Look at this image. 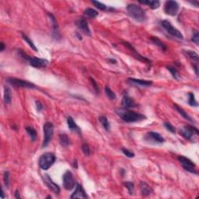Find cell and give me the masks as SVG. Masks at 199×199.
<instances>
[{"label": "cell", "mask_w": 199, "mask_h": 199, "mask_svg": "<svg viewBox=\"0 0 199 199\" xmlns=\"http://www.w3.org/2000/svg\"><path fill=\"white\" fill-rule=\"evenodd\" d=\"M116 113L127 123H133V122H138L146 119V117L141 113L132 111L127 108H117L115 110Z\"/></svg>", "instance_id": "obj_1"}, {"label": "cell", "mask_w": 199, "mask_h": 199, "mask_svg": "<svg viewBox=\"0 0 199 199\" xmlns=\"http://www.w3.org/2000/svg\"><path fill=\"white\" fill-rule=\"evenodd\" d=\"M127 12L129 17L137 22H144L146 20V13L143 9L135 3H131L127 6Z\"/></svg>", "instance_id": "obj_2"}, {"label": "cell", "mask_w": 199, "mask_h": 199, "mask_svg": "<svg viewBox=\"0 0 199 199\" xmlns=\"http://www.w3.org/2000/svg\"><path fill=\"white\" fill-rule=\"evenodd\" d=\"M18 52L22 58H23V59L26 60V61L29 62V64L31 66H33V67L40 69V68H45L48 66V61H47L46 59L29 56L28 54H26L24 51H22L21 49H19Z\"/></svg>", "instance_id": "obj_3"}, {"label": "cell", "mask_w": 199, "mask_h": 199, "mask_svg": "<svg viewBox=\"0 0 199 199\" xmlns=\"http://www.w3.org/2000/svg\"><path fill=\"white\" fill-rule=\"evenodd\" d=\"M55 160V155L51 152H48V153H45L43 155H41V157L39 158V160H38V165L41 169L47 170L54 164Z\"/></svg>", "instance_id": "obj_4"}, {"label": "cell", "mask_w": 199, "mask_h": 199, "mask_svg": "<svg viewBox=\"0 0 199 199\" xmlns=\"http://www.w3.org/2000/svg\"><path fill=\"white\" fill-rule=\"evenodd\" d=\"M6 82L15 88H26V89H36L37 86L32 82L17 78H8Z\"/></svg>", "instance_id": "obj_5"}, {"label": "cell", "mask_w": 199, "mask_h": 199, "mask_svg": "<svg viewBox=\"0 0 199 199\" xmlns=\"http://www.w3.org/2000/svg\"><path fill=\"white\" fill-rule=\"evenodd\" d=\"M43 130L45 136H44V141L42 147L45 148V147L48 146V144H49L50 141H51V140L52 139L53 135H54V125H53V124L51 123V122L47 121L46 123L44 125Z\"/></svg>", "instance_id": "obj_6"}, {"label": "cell", "mask_w": 199, "mask_h": 199, "mask_svg": "<svg viewBox=\"0 0 199 199\" xmlns=\"http://www.w3.org/2000/svg\"><path fill=\"white\" fill-rule=\"evenodd\" d=\"M161 26H163V29H164L169 34L173 36V38L179 40L184 39V36H183L182 34L181 33V31H180L179 30H177V28H175L174 26L170 23V22H169L168 20H163V21H161Z\"/></svg>", "instance_id": "obj_7"}, {"label": "cell", "mask_w": 199, "mask_h": 199, "mask_svg": "<svg viewBox=\"0 0 199 199\" xmlns=\"http://www.w3.org/2000/svg\"><path fill=\"white\" fill-rule=\"evenodd\" d=\"M181 134L184 138L188 139V141H194L193 137L194 135L198 136L199 132L197 129H196L194 126L192 125H188V126H184L182 129L181 130Z\"/></svg>", "instance_id": "obj_8"}, {"label": "cell", "mask_w": 199, "mask_h": 199, "mask_svg": "<svg viewBox=\"0 0 199 199\" xmlns=\"http://www.w3.org/2000/svg\"><path fill=\"white\" fill-rule=\"evenodd\" d=\"M177 160L181 164L182 167L184 168L185 170H187V171L190 172V173H195V174H197V172L195 169V164H194L190 159L187 158L185 156H180L177 157Z\"/></svg>", "instance_id": "obj_9"}, {"label": "cell", "mask_w": 199, "mask_h": 199, "mask_svg": "<svg viewBox=\"0 0 199 199\" xmlns=\"http://www.w3.org/2000/svg\"><path fill=\"white\" fill-rule=\"evenodd\" d=\"M63 181V187L67 191H70V190L73 189L76 185V180H75L74 176H73V173L69 170L66 171L64 173L62 177Z\"/></svg>", "instance_id": "obj_10"}, {"label": "cell", "mask_w": 199, "mask_h": 199, "mask_svg": "<svg viewBox=\"0 0 199 199\" xmlns=\"http://www.w3.org/2000/svg\"><path fill=\"white\" fill-rule=\"evenodd\" d=\"M179 10V4L176 1H166L164 4V12L169 16H176Z\"/></svg>", "instance_id": "obj_11"}, {"label": "cell", "mask_w": 199, "mask_h": 199, "mask_svg": "<svg viewBox=\"0 0 199 199\" xmlns=\"http://www.w3.org/2000/svg\"><path fill=\"white\" fill-rule=\"evenodd\" d=\"M42 179H43L44 183L46 184V186L48 187L51 191H53V192L55 194H57V195H58V194H60L61 190H60L59 186H58V184H56L47 173H45V174L42 176Z\"/></svg>", "instance_id": "obj_12"}, {"label": "cell", "mask_w": 199, "mask_h": 199, "mask_svg": "<svg viewBox=\"0 0 199 199\" xmlns=\"http://www.w3.org/2000/svg\"><path fill=\"white\" fill-rule=\"evenodd\" d=\"M76 25L78 27V29H79L82 33H83L84 34L87 35V36H91L90 29L89 25H88V23L86 19L82 18H82L78 19L76 21Z\"/></svg>", "instance_id": "obj_13"}, {"label": "cell", "mask_w": 199, "mask_h": 199, "mask_svg": "<svg viewBox=\"0 0 199 199\" xmlns=\"http://www.w3.org/2000/svg\"><path fill=\"white\" fill-rule=\"evenodd\" d=\"M122 44H123L124 45H125V47H126L129 50V51H131V52L132 53V54H133V56L135 57L136 59L139 60V61L141 62H145L147 63V64H150V61L148 59V58H145V57H143L142 55H141V54H139V53L138 52V51L135 50V48H134L133 46H132V45H131L130 43H128V42H122Z\"/></svg>", "instance_id": "obj_14"}, {"label": "cell", "mask_w": 199, "mask_h": 199, "mask_svg": "<svg viewBox=\"0 0 199 199\" xmlns=\"http://www.w3.org/2000/svg\"><path fill=\"white\" fill-rule=\"evenodd\" d=\"M145 139L148 141H152L155 143H163L165 141V139L161 135H160L157 132H149L145 135Z\"/></svg>", "instance_id": "obj_15"}, {"label": "cell", "mask_w": 199, "mask_h": 199, "mask_svg": "<svg viewBox=\"0 0 199 199\" xmlns=\"http://www.w3.org/2000/svg\"><path fill=\"white\" fill-rule=\"evenodd\" d=\"M71 198H88V195L86 194V191L82 188V186L79 184H76V189H75L74 192L71 195Z\"/></svg>", "instance_id": "obj_16"}, {"label": "cell", "mask_w": 199, "mask_h": 199, "mask_svg": "<svg viewBox=\"0 0 199 199\" xmlns=\"http://www.w3.org/2000/svg\"><path fill=\"white\" fill-rule=\"evenodd\" d=\"M139 189L141 194L142 196H144V197L149 196L153 192V188H152L147 183L144 182V181H141V182H140Z\"/></svg>", "instance_id": "obj_17"}, {"label": "cell", "mask_w": 199, "mask_h": 199, "mask_svg": "<svg viewBox=\"0 0 199 199\" xmlns=\"http://www.w3.org/2000/svg\"><path fill=\"white\" fill-rule=\"evenodd\" d=\"M121 105L123 106L125 108L127 109L136 107V104H135V101H134L132 97H129V96H125V97H123V98H122L121 100Z\"/></svg>", "instance_id": "obj_18"}, {"label": "cell", "mask_w": 199, "mask_h": 199, "mask_svg": "<svg viewBox=\"0 0 199 199\" xmlns=\"http://www.w3.org/2000/svg\"><path fill=\"white\" fill-rule=\"evenodd\" d=\"M129 81L131 83L135 84V85H138L140 86H144V87H147V86H150L153 85V82L151 80H144V79L129 78Z\"/></svg>", "instance_id": "obj_19"}, {"label": "cell", "mask_w": 199, "mask_h": 199, "mask_svg": "<svg viewBox=\"0 0 199 199\" xmlns=\"http://www.w3.org/2000/svg\"><path fill=\"white\" fill-rule=\"evenodd\" d=\"M67 125L69 129L73 132H76L78 134H81V129H79V127L76 125V122L74 121L73 118L71 116H69L67 117Z\"/></svg>", "instance_id": "obj_20"}, {"label": "cell", "mask_w": 199, "mask_h": 199, "mask_svg": "<svg viewBox=\"0 0 199 199\" xmlns=\"http://www.w3.org/2000/svg\"><path fill=\"white\" fill-rule=\"evenodd\" d=\"M138 2L141 4H143V5L149 6L152 10H156V9H158L160 6V1H156H156L155 0H153V1L145 0V1H138Z\"/></svg>", "instance_id": "obj_21"}, {"label": "cell", "mask_w": 199, "mask_h": 199, "mask_svg": "<svg viewBox=\"0 0 199 199\" xmlns=\"http://www.w3.org/2000/svg\"><path fill=\"white\" fill-rule=\"evenodd\" d=\"M4 102L6 104H10L12 101V93L11 90L8 87V86H5L4 87Z\"/></svg>", "instance_id": "obj_22"}, {"label": "cell", "mask_w": 199, "mask_h": 199, "mask_svg": "<svg viewBox=\"0 0 199 199\" xmlns=\"http://www.w3.org/2000/svg\"><path fill=\"white\" fill-rule=\"evenodd\" d=\"M150 40H151L152 42H153L155 45L158 46L159 48L163 50V51H166V50H167V48H166V46L165 45V44L163 43V41H160L158 38H156V37H151Z\"/></svg>", "instance_id": "obj_23"}, {"label": "cell", "mask_w": 199, "mask_h": 199, "mask_svg": "<svg viewBox=\"0 0 199 199\" xmlns=\"http://www.w3.org/2000/svg\"><path fill=\"white\" fill-rule=\"evenodd\" d=\"M91 2L94 4V6H96V8L101 10V11H107V10H108V11H112V10H114V9L108 7L107 6H106L105 4L102 3V2H97V1H91Z\"/></svg>", "instance_id": "obj_24"}, {"label": "cell", "mask_w": 199, "mask_h": 199, "mask_svg": "<svg viewBox=\"0 0 199 199\" xmlns=\"http://www.w3.org/2000/svg\"><path fill=\"white\" fill-rule=\"evenodd\" d=\"M59 142L61 145L64 147H68L71 144L70 139L66 134H62L59 135Z\"/></svg>", "instance_id": "obj_25"}, {"label": "cell", "mask_w": 199, "mask_h": 199, "mask_svg": "<svg viewBox=\"0 0 199 199\" xmlns=\"http://www.w3.org/2000/svg\"><path fill=\"white\" fill-rule=\"evenodd\" d=\"M98 12L92 8H87L84 10V15L90 18H96L98 16Z\"/></svg>", "instance_id": "obj_26"}, {"label": "cell", "mask_w": 199, "mask_h": 199, "mask_svg": "<svg viewBox=\"0 0 199 199\" xmlns=\"http://www.w3.org/2000/svg\"><path fill=\"white\" fill-rule=\"evenodd\" d=\"M99 121L101 122V124L102 125V126L104 127V129H105L106 131H107V132L110 131V122H109L107 117H105V116H101V117H99Z\"/></svg>", "instance_id": "obj_27"}, {"label": "cell", "mask_w": 199, "mask_h": 199, "mask_svg": "<svg viewBox=\"0 0 199 199\" xmlns=\"http://www.w3.org/2000/svg\"><path fill=\"white\" fill-rule=\"evenodd\" d=\"M174 107H175V109H176V110H177L178 113H179L180 114H181V115L182 116V117H184V119H186V120L189 121H191V122H193V120L191 119V117H190V116L188 115V113H187V112L184 111V110H183V109L181 108V107H179L178 105H176V104H175Z\"/></svg>", "instance_id": "obj_28"}, {"label": "cell", "mask_w": 199, "mask_h": 199, "mask_svg": "<svg viewBox=\"0 0 199 199\" xmlns=\"http://www.w3.org/2000/svg\"><path fill=\"white\" fill-rule=\"evenodd\" d=\"M26 131L27 132V134L29 135V136L30 137V139L32 141H34L37 139V132L34 128L32 127H26Z\"/></svg>", "instance_id": "obj_29"}, {"label": "cell", "mask_w": 199, "mask_h": 199, "mask_svg": "<svg viewBox=\"0 0 199 199\" xmlns=\"http://www.w3.org/2000/svg\"><path fill=\"white\" fill-rule=\"evenodd\" d=\"M185 54H186V55H188V58H191L193 62H196V63L198 62L199 56H198V54L195 52V51H185Z\"/></svg>", "instance_id": "obj_30"}, {"label": "cell", "mask_w": 199, "mask_h": 199, "mask_svg": "<svg viewBox=\"0 0 199 199\" xmlns=\"http://www.w3.org/2000/svg\"><path fill=\"white\" fill-rule=\"evenodd\" d=\"M22 38H23V39L25 41H26V43L28 44V45H29V46H30V48H31L32 49L34 50V51H36V52H37V51H38V48H36V46H35V45L34 44L33 41H32L30 39V38H28V37L26 36V34H22Z\"/></svg>", "instance_id": "obj_31"}, {"label": "cell", "mask_w": 199, "mask_h": 199, "mask_svg": "<svg viewBox=\"0 0 199 199\" xmlns=\"http://www.w3.org/2000/svg\"><path fill=\"white\" fill-rule=\"evenodd\" d=\"M188 104L192 107H197V105H198L195 100L194 94L193 93H188Z\"/></svg>", "instance_id": "obj_32"}, {"label": "cell", "mask_w": 199, "mask_h": 199, "mask_svg": "<svg viewBox=\"0 0 199 199\" xmlns=\"http://www.w3.org/2000/svg\"><path fill=\"white\" fill-rule=\"evenodd\" d=\"M104 90H105V94L108 97V98L110 99V100H114V99L116 98V95L115 94H114V92L113 91H112L110 89V87L109 86H105V88H104Z\"/></svg>", "instance_id": "obj_33"}, {"label": "cell", "mask_w": 199, "mask_h": 199, "mask_svg": "<svg viewBox=\"0 0 199 199\" xmlns=\"http://www.w3.org/2000/svg\"><path fill=\"white\" fill-rule=\"evenodd\" d=\"M166 69H168V70L170 72V73H171L172 76H173V78H174L175 79H177V80L178 79V72L177 70L176 69H175L174 67H171V66H167L166 67Z\"/></svg>", "instance_id": "obj_34"}, {"label": "cell", "mask_w": 199, "mask_h": 199, "mask_svg": "<svg viewBox=\"0 0 199 199\" xmlns=\"http://www.w3.org/2000/svg\"><path fill=\"white\" fill-rule=\"evenodd\" d=\"M163 125H164L165 128H166L169 132H171V133H173V134L176 133V129H175L174 126H173V125L169 123V122H164Z\"/></svg>", "instance_id": "obj_35"}, {"label": "cell", "mask_w": 199, "mask_h": 199, "mask_svg": "<svg viewBox=\"0 0 199 199\" xmlns=\"http://www.w3.org/2000/svg\"><path fill=\"white\" fill-rule=\"evenodd\" d=\"M125 188L128 189V191H129V194H133V191H134V184L133 182H125Z\"/></svg>", "instance_id": "obj_36"}, {"label": "cell", "mask_w": 199, "mask_h": 199, "mask_svg": "<svg viewBox=\"0 0 199 199\" xmlns=\"http://www.w3.org/2000/svg\"><path fill=\"white\" fill-rule=\"evenodd\" d=\"M82 150L86 156H90V149L89 145H88L87 143L82 144Z\"/></svg>", "instance_id": "obj_37"}, {"label": "cell", "mask_w": 199, "mask_h": 199, "mask_svg": "<svg viewBox=\"0 0 199 199\" xmlns=\"http://www.w3.org/2000/svg\"><path fill=\"white\" fill-rule=\"evenodd\" d=\"M3 181L5 183V185L7 188L10 187V173L8 171H6L3 174Z\"/></svg>", "instance_id": "obj_38"}, {"label": "cell", "mask_w": 199, "mask_h": 199, "mask_svg": "<svg viewBox=\"0 0 199 199\" xmlns=\"http://www.w3.org/2000/svg\"><path fill=\"white\" fill-rule=\"evenodd\" d=\"M121 152L123 153V154L125 155V156H126L127 157H129V158H133L134 156H135V153L129 151V149H127L125 148H122Z\"/></svg>", "instance_id": "obj_39"}, {"label": "cell", "mask_w": 199, "mask_h": 199, "mask_svg": "<svg viewBox=\"0 0 199 199\" xmlns=\"http://www.w3.org/2000/svg\"><path fill=\"white\" fill-rule=\"evenodd\" d=\"M191 41H192L194 44H196L197 45H198L199 34H198V32H197V30H194V34H193V35H192V38H191Z\"/></svg>", "instance_id": "obj_40"}, {"label": "cell", "mask_w": 199, "mask_h": 199, "mask_svg": "<svg viewBox=\"0 0 199 199\" xmlns=\"http://www.w3.org/2000/svg\"><path fill=\"white\" fill-rule=\"evenodd\" d=\"M90 82L91 84H92V86H94V90H95V92L97 93V94L99 93V87H98V85H97V83L96 82L95 79H94L93 78H90Z\"/></svg>", "instance_id": "obj_41"}, {"label": "cell", "mask_w": 199, "mask_h": 199, "mask_svg": "<svg viewBox=\"0 0 199 199\" xmlns=\"http://www.w3.org/2000/svg\"><path fill=\"white\" fill-rule=\"evenodd\" d=\"M36 106H37V110H38V111H41L44 107L43 105H42V104H41L39 101H36Z\"/></svg>", "instance_id": "obj_42"}, {"label": "cell", "mask_w": 199, "mask_h": 199, "mask_svg": "<svg viewBox=\"0 0 199 199\" xmlns=\"http://www.w3.org/2000/svg\"><path fill=\"white\" fill-rule=\"evenodd\" d=\"M14 197H15V198H17V199H20V191H19L18 190H16L15 194H14Z\"/></svg>", "instance_id": "obj_43"}, {"label": "cell", "mask_w": 199, "mask_h": 199, "mask_svg": "<svg viewBox=\"0 0 199 199\" xmlns=\"http://www.w3.org/2000/svg\"><path fill=\"white\" fill-rule=\"evenodd\" d=\"M193 67H194V71H195L196 76H197V77H198V67H197V65H194Z\"/></svg>", "instance_id": "obj_44"}, {"label": "cell", "mask_w": 199, "mask_h": 199, "mask_svg": "<svg viewBox=\"0 0 199 199\" xmlns=\"http://www.w3.org/2000/svg\"><path fill=\"white\" fill-rule=\"evenodd\" d=\"M189 3H191V5L194 6L195 7H198L199 6V3L197 1H193V2H189Z\"/></svg>", "instance_id": "obj_45"}, {"label": "cell", "mask_w": 199, "mask_h": 199, "mask_svg": "<svg viewBox=\"0 0 199 199\" xmlns=\"http://www.w3.org/2000/svg\"><path fill=\"white\" fill-rule=\"evenodd\" d=\"M0 45H1V48H0V51H3L4 50H5V44L3 43V42H1V44H0Z\"/></svg>", "instance_id": "obj_46"}, {"label": "cell", "mask_w": 199, "mask_h": 199, "mask_svg": "<svg viewBox=\"0 0 199 199\" xmlns=\"http://www.w3.org/2000/svg\"><path fill=\"white\" fill-rule=\"evenodd\" d=\"M108 61L110 62V63H113V64H116V63H117V61H116V60L111 59V58H110V59H108Z\"/></svg>", "instance_id": "obj_47"}, {"label": "cell", "mask_w": 199, "mask_h": 199, "mask_svg": "<svg viewBox=\"0 0 199 199\" xmlns=\"http://www.w3.org/2000/svg\"><path fill=\"white\" fill-rule=\"evenodd\" d=\"M1 197H2V198H4V197H5V196H4L3 188H2V193H1Z\"/></svg>", "instance_id": "obj_48"}, {"label": "cell", "mask_w": 199, "mask_h": 199, "mask_svg": "<svg viewBox=\"0 0 199 199\" xmlns=\"http://www.w3.org/2000/svg\"><path fill=\"white\" fill-rule=\"evenodd\" d=\"M46 198H51V196H50V195H48V197H46Z\"/></svg>", "instance_id": "obj_49"}]
</instances>
